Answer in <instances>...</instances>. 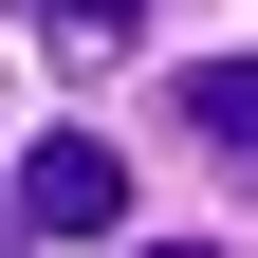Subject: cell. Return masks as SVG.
Listing matches in <instances>:
<instances>
[{
	"mask_svg": "<svg viewBox=\"0 0 258 258\" xmlns=\"http://www.w3.org/2000/svg\"><path fill=\"white\" fill-rule=\"evenodd\" d=\"M148 258H221V240H148Z\"/></svg>",
	"mask_w": 258,
	"mask_h": 258,
	"instance_id": "5",
	"label": "cell"
},
{
	"mask_svg": "<svg viewBox=\"0 0 258 258\" xmlns=\"http://www.w3.org/2000/svg\"><path fill=\"white\" fill-rule=\"evenodd\" d=\"M184 129H203L221 166H258V55H203L184 74Z\"/></svg>",
	"mask_w": 258,
	"mask_h": 258,
	"instance_id": "2",
	"label": "cell"
},
{
	"mask_svg": "<svg viewBox=\"0 0 258 258\" xmlns=\"http://www.w3.org/2000/svg\"><path fill=\"white\" fill-rule=\"evenodd\" d=\"M19 19H55V37H129L148 0H19Z\"/></svg>",
	"mask_w": 258,
	"mask_h": 258,
	"instance_id": "3",
	"label": "cell"
},
{
	"mask_svg": "<svg viewBox=\"0 0 258 258\" xmlns=\"http://www.w3.org/2000/svg\"><path fill=\"white\" fill-rule=\"evenodd\" d=\"M111 221H129V166L92 129H37L19 148V240H111Z\"/></svg>",
	"mask_w": 258,
	"mask_h": 258,
	"instance_id": "1",
	"label": "cell"
},
{
	"mask_svg": "<svg viewBox=\"0 0 258 258\" xmlns=\"http://www.w3.org/2000/svg\"><path fill=\"white\" fill-rule=\"evenodd\" d=\"M0 258H19V184H0Z\"/></svg>",
	"mask_w": 258,
	"mask_h": 258,
	"instance_id": "4",
	"label": "cell"
}]
</instances>
